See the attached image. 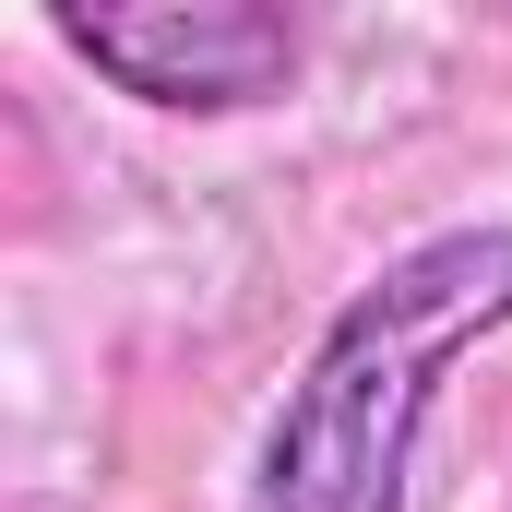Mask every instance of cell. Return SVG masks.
Returning a JSON list of instances; mask_svg holds the SVG:
<instances>
[{
    "label": "cell",
    "mask_w": 512,
    "mask_h": 512,
    "mask_svg": "<svg viewBox=\"0 0 512 512\" xmlns=\"http://www.w3.org/2000/svg\"><path fill=\"white\" fill-rule=\"evenodd\" d=\"M512 322V227H441L405 262H382L310 346L262 429V512H405L417 429L453 382Z\"/></svg>",
    "instance_id": "cell-1"
},
{
    "label": "cell",
    "mask_w": 512,
    "mask_h": 512,
    "mask_svg": "<svg viewBox=\"0 0 512 512\" xmlns=\"http://www.w3.org/2000/svg\"><path fill=\"white\" fill-rule=\"evenodd\" d=\"M60 48L167 120H227V108L286 96L298 12L274 0H60Z\"/></svg>",
    "instance_id": "cell-2"
}]
</instances>
